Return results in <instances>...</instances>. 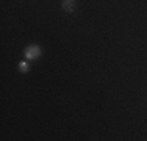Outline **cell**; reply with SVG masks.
I'll return each mask as SVG.
<instances>
[{"mask_svg": "<svg viewBox=\"0 0 147 141\" xmlns=\"http://www.w3.org/2000/svg\"><path fill=\"white\" fill-rule=\"evenodd\" d=\"M24 55H25V58L28 60V61H34V60H38L41 56V47L38 44H30L28 47L24 50Z\"/></svg>", "mask_w": 147, "mask_h": 141, "instance_id": "obj_1", "label": "cell"}, {"mask_svg": "<svg viewBox=\"0 0 147 141\" xmlns=\"http://www.w3.org/2000/svg\"><path fill=\"white\" fill-rule=\"evenodd\" d=\"M61 8L67 13H74L75 11V0H63L61 2Z\"/></svg>", "mask_w": 147, "mask_h": 141, "instance_id": "obj_2", "label": "cell"}, {"mask_svg": "<svg viewBox=\"0 0 147 141\" xmlns=\"http://www.w3.org/2000/svg\"><path fill=\"white\" fill-rule=\"evenodd\" d=\"M19 70L22 74H27L30 70V64H28V61H27V60H24V61L19 63Z\"/></svg>", "mask_w": 147, "mask_h": 141, "instance_id": "obj_3", "label": "cell"}]
</instances>
